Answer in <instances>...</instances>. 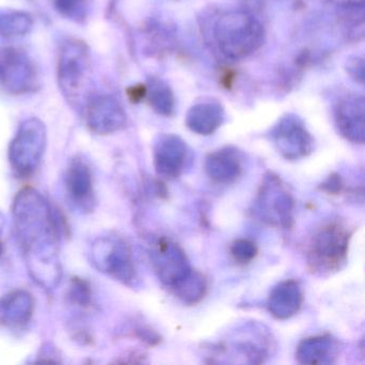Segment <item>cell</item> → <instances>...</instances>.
I'll return each mask as SVG.
<instances>
[{
    "label": "cell",
    "instance_id": "obj_17",
    "mask_svg": "<svg viewBox=\"0 0 365 365\" xmlns=\"http://www.w3.org/2000/svg\"><path fill=\"white\" fill-rule=\"evenodd\" d=\"M303 292L296 279H286L275 286L267 302L269 313L277 319H288L300 311Z\"/></svg>",
    "mask_w": 365,
    "mask_h": 365
},
{
    "label": "cell",
    "instance_id": "obj_13",
    "mask_svg": "<svg viewBox=\"0 0 365 365\" xmlns=\"http://www.w3.org/2000/svg\"><path fill=\"white\" fill-rule=\"evenodd\" d=\"M66 185L72 202L84 210H93L95 206L93 173L86 160L80 155L70 160Z\"/></svg>",
    "mask_w": 365,
    "mask_h": 365
},
{
    "label": "cell",
    "instance_id": "obj_19",
    "mask_svg": "<svg viewBox=\"0 0 365 365\" xmlns=\"http://www.w3.org/2000/svg\"><path fill=\"white\" fill-rule=\"evenodd\" d=\"M224 121V110L215 101L202 102L192 106L185 117L187 127L200 135L215 133Z\"/></svg>",
    "mask_w": 365,
    "mask_h": 365
},
{
    "label": "cell",
    "instance_id": "obj_27",
    "mask_svg": "<svg viewBox=\"0 0 365 365\" xmlns=\"http://www.w3.org/2000/svg\"><path fill=\"white\" fill-rule=\"evenodd\" d=\"M347 71L354 80L362 83L364 80V61L360 57H354L350 59L347 63Z\"/></svg>",
    "mask_w": 365,
    "mask_h": 365
},
{
    "label": "cell",
    "instance_id": "obj_18",
    "mask_svg": "<svg viewBox=\"0 0 365 365\" xmlns=\"http://www.w3.org/2000/svg\"><path fill=\"white\" fill-rule=\"evenodd\" d=\"M339 341L329 334L307 337L299 343L296 359L301 364H332L339 356Z\"/></svg>",
    "mask_w": 365,
    "mask_h": 365
},
{
    "label": "cell",
    "instance_id": "obj_23",
    "mask_svg": "<svg viewBox=\"0 0 365 365\" xmlns=\"http://www.w3.org/2000/svg\"><path fill=\"white\" fill-rule=\"evenodd\" d=\"M91 4V0H54L57 11L65 18L76 22L86 20Z\"/></svg>",
    "mask_w": 365,
    "mask_h": 365
},
{
    "label": "cell",
    "instance_id": "obj_15",
    "mask_svg": "<svg viewBox=\"0 0 365 365\" xmlns=\"http://www.w3.org/2000/svg\"><path fill=\"white\" fill-rule=\"evenodd\" d=\"M205 170L213 182L230 185L242 176L243 165L238 151L225 147L207 155Z\"/></svg>",
    "mask_w": 365,
    "mask_h": 365
},
{
    "label": "cell",
    "instance_id": "obj_16",
    "mask_svg": "<svg viewBox=\"0 0 365 365\" xmlns=\"http://www.w3.org/2000/svg\"><path fill=\"white\" fill-rule=\"evenodd\" d=\"M35 311V299L25 289L8 292L0 299V322L9 328H21L31 322Z\"/></svg>",
    "mask_w": 365,
    "mask_h": 365
},
{
    "label": "cell",
    "instance_id": "obj_5",
    "mask_svg": "<svg viewBox=\"0 0 365 365\" xmlns=\"http://www.w3.org/2000/svg\"><path fill=\"white\" fill-rule=\"evenodd\" d=\"M294 211V197L282 179L273 173L264 175L254 202L256 217L268 225L290 230Z\"/></svg>",
    "mask_w": 365,
    "mask_h": 365
},
{
    "label": "cell",
    "instance_id": "obj_12",
    "mask_svg": "<svg viewBox=\"0 0 365 365\" xmlns=\"http://www.w3.org/2000/svg\"><path fill=\"white\" fill-rule=\"evenodd\" d=\"M189 157V147L180 136H160L153 148V164L158 176L164 179L178 178L185 172Z\"/></svg>",
    "mask_w": 365,
    "mask_h": 365
},
{
    "label": "cell",
    "instance_id": "obj_22",
    "mask_svg": "<svg viewBox=\"0 0 365 365\" xmlns=\"http://www.w3.org/2000/svg\"><path fill=\"white\" fill-rule=\"evenodd\" d=\"M149 103L158 114L170 116L175 110V98L168 85L160 81H153L146 87Z\"/></svg>",
    "mask_w": 365,
    "mask_h": 365
},
{
    "label": "cell",
    "instance_id": "obj_21",
    "mask_svg": "<svg viewBox=\"0 0 365 365\" xmlns=\"http://www.w3.org/2000/svg\"><path fill=\"white\" fill-rule=\"evenodd\" d=\"M33 18L23 11H0V37L16 38L33 29Z\"/></svg>",
    "mask_w": 365,
    "mask_h": 365
},
{
    "label": "cell",
    "instance_id": "obj_25",
    "mask_svg": "<svg viewBox=\"0 0 365 365\" xmlns=\"http://www.w3.org/2000/svg\"><path fill=\"white\" fill-rule=\"evenodd\" d=\"M70 299L81 307H87L91 301V289L88 282L81 277H76L72 281L69 292Z\"/></svg>",
    "mask_w": 365,
    "mask_h": 365
},
{
    "label": "cell",
    "instance_id": "obj_31",
    "mask_svg": "<svg viewBox=\"0 0 365 365\" xmlns=\"http://www.w3.org/2000/svg\"><path fill=\"white\" fill-rule=\"evenodd\" d=\"M4 226H5V217L3 213L0 211V232H3Z\"/></svg>",
    "mask_w": 365,
    "mask_h": 365
},
{
    "label": "cell",
    "instance_id": "obj_1",
    "mask_svg": "<svg viewBox=\"0 0 365 365\" xmlns=\"http://www.w3.org/2000/svg\"><path fill=\"white\" fill-rule=\"evenodd\" d=\"M12 211L29 274L43 289L54 290L63 277L58 255L61 219L51 202L33 187L16 194Z\"/></svg>",
    "mask_w": 365,
    "mask_h": 365
},
{
    "label": "cell",
    "instance_id": "obj_6",
    "mask_svg": "<svg viewBox=\"0 0 365 365\" xmlns=\"http://www.w3.org/2000/svg\"><path fill=\"white\" fill-rule=\"evenodd\" d=\"M48 133L40 119L33 117L21 123L9 145L8 159L20 176H29L37 170L46 153Z\"/></svg>",
    "mask_w": 365,
    "mask_h": 365
},
{
    "label": "cell",
    "instance_id": "obj_4",
    "mask_svg": "<svg viewBox=\"0 0 365 365\" xmlns=\"http://www.w3.org/2000/svg\"><path fill=\"white\" fill-rule=\"evenodd\" d=\"M57 78L61 93L70 103L82 104L91 97V59L86 43L78 39H68L61 43Z\"/></svg>",
    "mask_w": 365,
    "mask_h": 365
},
{
    "label": "cell",
    "instance_id": "obj_2",
    "mask_svg": "<svg viewBox=\"0 0 365 365\" xmlns=\"http://www.w3.org/2000/svg\"><path fill=\"white\" fill-rule=\"evenodd\" d=\"M264 27L245 10H230L217 16L212 27V39L217 51L232 61L253 54L264 41Z\"/></svg>",
    "mask_w": 365,
    "mask_h": 365
},
{
    "label": "cell",
    "instance_id": "obj_29",
    "mask_svg": "<svg viewBox=\"0 0 365 365\" xmlns=\"http://www.w3.org/2000/svg\"><path fill=\"white\" fill-rule=\"evenodd\" d=\"M147 88L145 86H136L129 91V97L131 98L132 101H140L142 98L146 96Z\"/></svg>",
    "mask_w": 365,
    "mask_h": 365
},
{
    "label": "cell",
    "instance_id": "obj_10",
    "mask_svg": "<svg viewBox=\"0 0 365 365\" xmlns=\"http://www.w3.org/2000/svg\"><path fill=\"white\" fill-rule=\"evenodd\" d=\"M86 123L93 133L108 135L125 127L127 115L113 96H91L86 102Z\"/></svg>",
    "mask_w": 365,
    "mask_h": 365
},
{
    "label": "cell",
    "instance_id": "obj_14",
    "mask_svg": "<svg viewBox=\"0 0 365 365\" xmlns=\"http://www.w3.org/2000/svg\"><path fill=\"white\" fill-rule=\"evenodd\" d=\"M337 129L352 144L362 145L365 140V102L363 96H349L337 106Z\"/></svg>",
    "mask_w": 365,
    "mask_h": 365
},
{
    "label": "cell",
    "instance_id": "obj_26",
    "mask_svg": "<svg viewBox=\"0 0 365 365\" xmlns=\"http://www.w3.org/2000/svg\"><path fill=\"white\" fill-rule=\"evenodd\" d=\"M319 189L329 195H339L345 189V183L343 179L336 173H332L327 177L326 180L319 185Z\"/></svg>",
    "mask_w": 365,
    "mask_h": 365
},
{
    "label": "cell",
    "instance_id": "obj_9",
    "mask_svg": "<svg viewBox=\"0 0 365 365\" xmlns=\"http://www.w3.org/2000/svg\"><path fill=\"white\" fill-rule=\"evenodd\" d=\"M149 256L158 279L170 290L176 288L193 270L185 251L166 237H160L151 243Z\"/></svg>",
    "mask_w": 365,
    "mask_h": 365
},
{
    "label": "cell",
    "instance_id": "obj_11",
    "mask_svg": "<svg viewBox=\"0 0 365 365\" xmlns=\"http://www.w3.org/2000/svg\"><path fill=\"white\" fill-rule=\"evenodd\" d=\"M273 140L279 153L290 161L307 157L313 151L311 133L294 115H286L279 121L273 131Z\"/></svg>",
    "mask_w": 365,
    "mask_h": 365
},
{
    "label": "cell",
    "instance_id": "obj_30",
    "mask_svg": "<svg viewBox=\"0 0 365 365\" xmlns=\"http://www.w3.org/2000/svg\"><path fill=\"white\" fill-rule=\"evenodd\" d=\"M335 3L341 5V8L351 7V6H362L364 0H334Z\"/></svg>",
    "mask_w": 365,
    "mask_h": 365
},
{
    "label": "cell",
    "instance_id": "obj_28",
    "mask_svg": "<svg viewBox=\"0 0 365 365\" xmlns=\"http://www.w3.org/2000/svg\"><path fill=\"white\" fill-rule=\"evenodd\" d=\"M138 333V336L142 339L145 343L148 344L150 346H155L161 341V336L155 332V330H153L151 328H148V327H144V328L138 329L136 331Z\"/></svg>",
    "mask_w": 365,
    "mask_h": 365
},
{
    "label": "cell",
    "instance_id": "obj_20",
    "mask_svg": "<svg viewBox=\"0 0 365 365\" xmlns=\"http://www.w3.org/2000/svg\"><path fill=\"white\" fill-rule=\"evenodd\" d=\"M207 290L208 281L206 277L200 271L192 270V272L172 292L185 304L194 305L204 299Z\"/></svg>",
    "mask_w": 365,
    "mask_h": 365
},
{
    "label": "cell",
    "instance_id": "obj_7",
    "mask_svg": "<svg viewBox=\"0 0 365 365\" xmlns=\"http://www.w3.org/2000/svg\"><path fill=\"white\" fill-rule=\"evenodd\" d=\"M91 262L100 272L132 286L136 279L133 254L127 240L115 235L99 237L91 245Z\"/></svg>",
    "mask_w": 365,
    "mask_h": 365
},
{
    "label": "cell",
    "instance_id": "obj_24",
    "mask_svg": "<svg viewBox=\"0 0 365 365\" xmlns=\"http://www.w3.org/2000/svg\"><path fill=\"white\" fill-rule=\"evenodd\" d=\"M230 257L239 266H245L255 259L258 247L249 239H237L230 247Z\"/></svg>",
    "mask_w": 365,
    "mask_h": 365
},
{
    "label": "cell",
    "instance_id": "obj_3",
    "mask_svg": "<svg viewBox=\"0 0 365 365\" xmlns=\"http://www.w3.org/2000/svg\"><path fill=\"white\" fill-rule=\"evenodd\" d=\"M352 230L343 220H330L314 232L307 247V268L312 273L329 275L347 262Z\"/></svg>",
    "mask_w": 365,
    "mask_h": 365
},
{
    "label": "cell",
    "instance_id": "obj_8",
    "mask_svg": "<svg viewBox=\"0 0 365 365\" xmlns=\"http://www.w3.org/2000/svg\"><path fill=\"white\" fill-rule=\"evenodd\" d=\"M0 86L14 96L27 95L39 86L33 59L16 48H0Z\"/></svg>",
    "mask_w": 365,
    "mask_h": 365
}]
</instances>
